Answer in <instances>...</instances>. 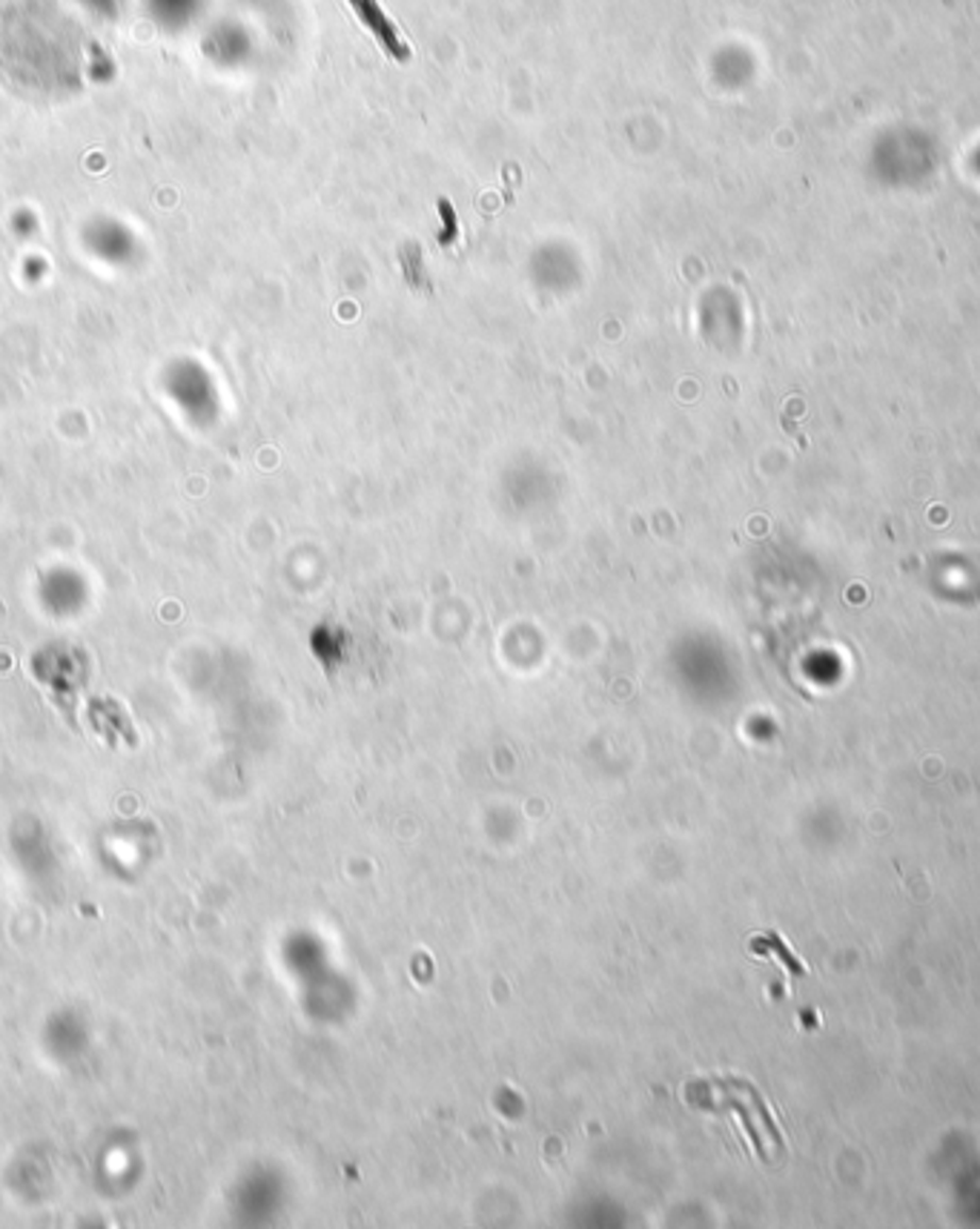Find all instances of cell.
Wrapping results in <instances>:
<instances>
[{
    "instance_id": "6da1fadb",
    "label": "cell",
    "mask_w": 980,
    "mask_h": 1229,
    "mask_svg": "<svg viewBox=\"0 0 980 1229\" xmlns=\"http://www.w3.org/2000/svg\"><path fill=\"white\" fill-rule=\"evenodd\" d=\"M348 3H350V10L356 12V18L361 20V27L368 29L370 35L376 38V44L385 49V55L390 57V61H396V64H407V61L413 57V49H410V44L402 38V32H399L396 23H393V20L387 18L385 12H382L378 0H348Z\"/></svg>"
}]
</instances>
